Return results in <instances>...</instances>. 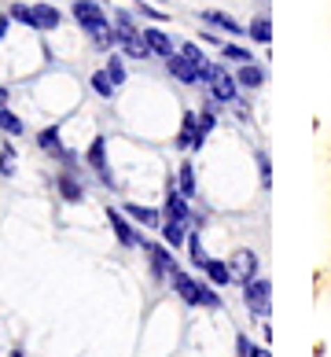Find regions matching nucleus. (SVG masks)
Masks as SVG:
<instances>
[{"mask_svg":"<svg viewBox=\"0 0 331 357\" xmlns=\"http://www.w3.org/2000/svg\"><path fill=\"white\" fill-rule=\"evenodd\" d=\"M199 37H203V41H206V45H214V48H221V45H224V41H221V37H217V33H210V30H206V33H199Z\"/></svg>","mask_w":331,"mask_h":357,"instance_id":"72a5a7b5","label":"nucleus"},{"mask_svg":"<svg viewBox=\"0 0 331 357\" xmlns=\"http://www.w3.org/2000/svg\"><path fill=\"white\" fill-rule=\"evenodd\" d=\"M177 181H180V195H195V169H192V162H180V174H177Z\"/></svg>","mask_w":331,"mask_h":357,"instance_id":"bb28decb","label":"nucleus"},{"mask_svg":"<svg viewBox=\"0 0 331 357\" xmlns=\"http://www.w3.org/2000/svg\"><path fill=\"white\" fill-rule=\"evenodd\" d=\"M132 4H137V0H132Z\"/></svg>","mask_w":331,"mask_h":357,"instance_id":"e433bc0d","label":"nucleus"},{"mask_svg":"<svg viewBox=\"0 0 331 357\" xmlns=\"http://www.w3.org/2000/svg\"><path fill=\"white\" fill-rule=\"evenodd\" d=\"M184 229H188V225H180V221H162V236H166V243L169 247H180L184 243V236H188V232H184Z\"/></svg>","mask_w":331,"mask_h":357,"instance_id":"a878e982","label":"nucleus"},{"mask_svg":"<svg viewBox=\"0 0 331 357\" xmlns=\"http://www.w3.org/2000/svg\"><path fill=\"white\" fill-rule=\"evenodd\" d=\"M203 144H206V133L199 129V114H195V111H184L180 133H177V148H180V151H199Z\"/></svg>","mask_w":331,"mask_h":357,"instance_id":"423d86ee","label":"nucleus"},{"mask_svg":"<svg viewBox=\"0 0 331 357\" xmlns=\"http://www.w3.org/2000/svg\"><path fill=\"white\" fill-rule=\"evenodd\" d=\"M0 177H15V148L11 144L0 148Z\"/></svg>","mask_w":331,"mask_h":357,"instance_id":"c85d7f7f","label":"nucleus"},{"mask_svg":"<svg viewBox=\"0 0 331 357\" xmlns=\"http://www.w3.org/2000/svg\"><path fill=\"white\" fill-rule=\"evenodd\" d=\"M107 221H111V229H114V236H118L122 247H144V236L132 229V225L125 221V214H118L114 206H107Z\"/></svg>","mask_w":331,"mask_h":357,"instance_id":"1a4fd4ad","label":"nucleus"},{"mask_svg":"<svg viewBox=\"0 0 331 357\" xmlns=\"http://www.w3.org/2000/svg\"><path fill=\"white\" fill-rule=\"evenodd\" d=\"M144 41H148V48H151V56H158V59H169L177 52V45H174V37H169L162 26H148L144 30Z\"/></svg>","mask_w":331,"mask_h":357,"instance_id":"ddd939ff","label":"nucleus"},{"mask_svg":"<svg viewBox=\"0 0 331 357\" xmlns=\"http://www.w3.org/2000/svg\"><path fill=\"white\" fill-rule=\"evenodd\" d=\"M243 302L254 317H269L272 310V284L269 280H250L243 284Z\"/></svg>","mask_w":331,"mask_h":357,"instance_id":"20e7f679","label":"nucleus"},{"mask_svg":"<svg viewBox=\"0 0 331 357\" xmlns=\"http://www.w3.org/2000/svg\"><path fill=\"white\" fill-rule=\"evenodd\" d=\"M59 22H63V15H59V8L56 4H33V30H41V33H52V30H59Z\"/></svg>","mask_w":331,"mask_h":357,"instance_id":"4468645a","label":"nucleus"},{"mask_svg":"<svg viewBox=\"0 0 331 357\" xmlns=\"http://www.w3.org/2000/svg\"><path fill=\"white\" fill-rule=\"evenodd\" d=\"M0 133H8V137H22L26 133V126H22V118L15 111H8V107H0Z\"/></svg>","mask_w":331,"mask_h":357,"instance_id":"412c9836","label":"nucleus"},{"mask_svg":"<svg viewBox=\"0 0 331 357\" xmlns=\"http://www.w3.org/2000/svg\"><path fill=\"white\" fill-rule=\"evenodd\" d=\"M59 184V195L66 203H82L85 199V188H82V181H77V169H63V174L56 177Z\"/></svg>","mask_w":331,"mask_h":357,"instance_id":"dca6fc26","label":"nucleus"},{"mask_svg":"<svg viewBox=\"0 0 331 357\" xmlns=\"http://www.w3.org/2000/svg\"><path fill=\"white\" fill-rule=\"evenodd\" d=\"M203 273H206L214 284H221V287H224V284H232V269H229V261H217V258H210Z\"/></svg>","mask_w":331,"mask_h":357,"instance_id":"4be33fe9","label":"nucleus"},{"mask_svg":"<svg viewBox=\"0 0 331 357\" xmlns=\"http://www.w3.org/2000/svg\"><path fill=\"white\" fill-rule=\"evenodd\" d=\"M247 37H250V41H258V45H269V41H272V22H269V11H261L258 19H250V26H247Z\"/></svg>","mask_w":331,"mask_h":357,"instance_id":"a211bd4d","label":"nucleus"},{"mask_svg":"<svg viewBox=\"0 0 331 357\" xmlns=\"http://www.w3.org/2000/svg\"><path fill=\"white\" fill-rule=\"evenodd\" d=\"M103 70L111 74V82L122 89L125 85V77H129V70H125V56H114V52H107V59H103Z\"/></svg>","mask_w":331,"mask_h":357,"instance_id":"6ab92c4d","label":"nucleus"},{"mask_svg":"<svg viewBox=\"0 0 331 357\" xmlns=\"http://www.w3.org/2000/svg\"><path fill=\"white\" fill-rule=\"evenodd\" d=\"M188 255H192V266L199 269H206V250H203V240H199V232H192V240H188Z\"/></svg>","mask_w":331,"mask_h":357,"instance_id":"cd10ccee","label":"nucleus"},{"mask_svg":"<svg viewBox=\"0 0 331 357\" xmlns=\"http://www.w3.org/2000/svg\"><path fill=\"white\" fill-rule=\"evenodd\" d=\"M199 19H203L206 26H214V30H221V33H229V37H243V33H247L243 22H236L229 11H217V8H206Z\"/></svg>","mask_w":331,"mask_h":357,"instance_id":"9b49d317","label":"nucleus"},{"mask_svg":"<svg viewBox=\"0 0 331 357\" xmlns=\"http://www.w3.org/2000/svg\"><path fill=\"white\" fill-rule=\"evenodd\" d=\"M8 15L15 19V22H22L26 30H33V4H22V0H11V4H8Z\"/></svg>","mask_w":331,"mask_h":357,"instance_id":"5701e85b","label":"nucleus"},{"mask_svg":"<svg viewBox=\"0 0 331 357\" xmlns=\"http://www.w3.org/2000/svg\"><path fill=\"white\" fill-rule=\"evenodd\" d=\"M192 199L188 195H180V188H169L166 192V206H162V214L169 218V221H180V225H192V206H188Z\"/></svg>","mask_w":331,"mask_h":357,"instance_id":"f8f14e48","label":"nucleus"},{"mask_svg":"<svg viewBox=\"0 0 331 357\" xmlns=\"http://www.w3.org/2000/svg\"><path fill=\"white\" fill-rule=\"evenodd\" d=\"M137 11H140V15H148L151 22H166V19H169L166 11H158V8H151L148 0H137Z\"/></svg>","mask_w":331,"mask_h":357,"instance_id":"473e14b6","label":"nucleus"},{"mask_svg":"<svg viewBox=\"0 0 331 357\" xmlns=\"http://www.w3.org/2000/svg\"><path fill=\"white\" fill-rule=\"evenodd\" d=\"M37 148H41L48 158H59L66 169H77V155L63 148V137H59V126H45L41 133H37Z\"/></svg>","mask_w":331,"mask_h":357,"instance_id":"7ed1b4c3","label":"nucleus"},{"mask_svg":"<svg viewBox=\"0 0 331 357\" xmlns=\"http://www.w3.org/2000/svg\"><path fill=\"white\" fill-rule=\"evenodd\" d=\"M236 350H240V357H269V350H261V347H254L247 335H240L236 339Z\"/></svg>","mask_w":331,"mask_h":357,"instance_id":"7c9ffc66","label":"nucleus"},{"mask_svg":"<svg viewBox=\"0 0 331 357\" xmlns=\"http://www.w3.org/2000/svg\"><path fill=\"white\" fill-rule=\"evenodd\" d=\"M265 77H269V74H265V67H261V63H254V59L240 63V70H236V82H240V89H250V92L261 89Z\"/></svg>","mask_w":331,"mask_h":357,"instance_id":"2eb2a0df","label":"nucleus"},{"mask_svg":"<svg viewBox=\"0 0 331 357\" xmlns=\"http://www.w3.org/2000/svg\"><path fill=\"white\" fill-rule=\"evenodd\" d=\"M88 166H92V174H96L103 184H107V188H114V174H111V162H107V140L103 137H96L88 144Z\"/></svg>","mask_w":331,"mask_h":357,"instance_id":"0eeeda50","label":"nucleus"},{"mask_svg":"<svg viewBox=\"0 0 331 357\" xmlns=\"http://www.w3.org/2000/svg\"><path fill=\"white\" fill-rule=\"evenodd\" d=\"M221 59H229V63L240 67V63H250L254 56H250V48H243V45H229V41H224L221 45Z\"/></svg>","mask_w":331,"mask_h":357,"instance_id":"393cba45","label":"nucleus"},{"mask_svg":"<svg viewBox=\"0 0 331 357\" xmlns=\"http://www.w3.org/2000/svg\"><path fill=\"white\" fill-rule=\"evenodd\" d=\"M70 15H74V22L82 26L88 37H92V33H103V30H114V22H111L107 11H103L100 0H74V4H70Z\"/></svg>","mask_w":331,"mask_h":357,"instance_id":"f257e3e1","label":"nucleus"},{"mask_svg":"<svg viewBox=\"0 0 331 357\" xmlns=\"http://www.w3.org/2000/svg\"><path fill=\"white\" fill-rule=\"evenodd\" d=\"M229 269H232V280L250 284V280H254V273H258V255H254V250H236V255L229 258Z\"/></svg>","mask_w":331,"mask_h":357,"instance_id":"6e6552de","label":"nucleus"},{"mask_svg":"<svg viewBox=\"0 0 331 357\" xmlns=\"http://www.w3.org/2000/svg\"><path fill=\"white\" fill-rule=\"evenodd\" d=\"M8 26H11V15L4 11V15H0V41H4V37H8Z\"/></svg>","mask_w":331,"mask_h":357,"instance_id":"f704fd0d","label":"nucleus"},{"mask_svg":"<svg viewBox=\"0 0 331 357\" xmlns=\"http://www.w3.org/2000/svg\"><path fill=\"white\" fill-rule=\"evenodd\" d=\"M125 214H129V218H137L140 225H151V229H155V225H162L158 210H151V206H137V203H129V206H125Z\"/></svg>","mask_w":331,"mask_h":357,"instance_id":"b1692460","label":"nucleus"},{"mask_svg":"<svg viewBox=\"0 0 331 357\" xmlns=\"http://www.w3.org/2000/svg\"><path fill=\"white\" fill-rule=\"evenodd\" d=\"M8 96H11V92H8V89H0V107H8Z\"/></svg>","mask_w":331,"mask_h":357,"instance_id":"c9c22d12","label":"nucleus"},{"mask_svg":"<svg viewBox=\"0 0 331 357\" xmlns=\"http://www.w3.org/2000/svg\"><path fill=\"white\" fill-rule=\"evenodd\" d=\"M169 280H174L177 295L188 302V306H210V310H221V295H214V287H206V284L192 280L188 273H174Z\"/></svg>","mask_w":331,"mask_h":357,"instance_id":"f03ea898","label":"nucleus"},{"mask_svg":"<svg viewBox=\"0 0 331 357\" xmlns=\"http://www.w3.org/2000/svg\"><path fill=\"white\" fill-rule=\"evenodd\" d=\"M118 48H122L125 59H151V48H148V41H144V30L118 37Z\"/></svg>","mask_w":331,"mask_h":357,"instance_id":"f3484780","label":"nucleus"},{"mask_svg":"<svg viewBox=\"0 0 331 357\" xmlns=\"http://www.w3.org/2000/svg\"><path fill=\"white\" fill-rule=\"evenodd\" d=\"M177 52H180V56H188V59L195 63V67H199V70H203V67H206V63H210V59L203 56V48H199L195 41H184V45H180Z\"/></svg>","mask_w":331,"mask_h":357,"instance_id":"c756f323","label":"nucleus"},{"mask_svg":"<svg viewBox=\"0 0 331 357\" xmlns=\"http://www.w3.org/2000/svg\"><path fill=\"white\" fill-rule=\"evenodd\" d=\"M166 70H169V77H174V82L188 85V89L203 85V70H199V67H195V63H192L188 56H180V52H174V56L166 59Z\"/></svg>","mask_w":331,"mask_h":357,"instance_id":"39448f33","label":"nucleus"},{"mask_svg":"<svg viewBox=\"0 0 331 357\" xmlns=\"http://www.w3.org/2000/svg\"><path fill=\"white\" fill-rule=\"evenodd\" d=\"M148 247V258H151V276L155 280H166V276H174L177 273V261L169 250H162V243H144Z\"/></svg>","mask_w":331,"mask_h":357,"instance_id":"9d476101","label":"nucleus"},{"mask_svg":"<svg viewBox=\"0 0 331 357\" xmlns=\"http://www.w3.org/2000/svg\"><path fill=\"white\" fill-rule=\"evenodd\" d=\"M88 85H92V92H96L100 100H114V92H118V85L111 82L107 70H96V74L88 77Z\"/></svg>","mask_w":331,"mask_h":357,"instance_id":"aec40b11","label":"nucleus"},{"mask_svg":"<svg viewBox=\"0 0 331 357\" xmlns=\"http://www.w3.org/2000/svg\"><path fill=\"white\" fill-rule=\"evenodd\" d=\"M254 162H258L261 184H265V188H269V184H272V166H269V155H265V151H254Z\"/></svg>","mask_w":331,"mask_h":357,"instance_id":"2f4dec72","label":"nucleus"}]
</instances>
